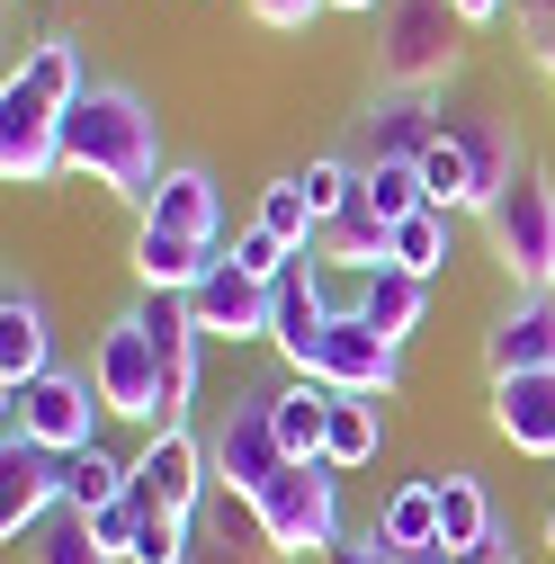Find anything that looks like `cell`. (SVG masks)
<instances>
[{
    "label": "cell",
    "instance_id": "obj_1",
    "mask_svg": "<svg viewBox=\"0 0 555 564\" xmlns=\"http://www.w3.org/2000/svg\"><path fill=\"white\" fill-rule=\"evenodd\" d=\"M63 171H90L99 188H117L126 206H153L162 188V134L153 108L126 82H90L73 108H63Z\"/></svg>",
    "mask_w": 555,
    "mask_h": 564
},
{
    "label": "cell",
    "instance_id": "obj_2",
    "mask_svg": "<svg viewBox=\"0 0 555 564\" xmlns=\"http://www.w3.org/2000/svg\"><path fill=\"white\" fill-rule=\"evenodd\" d=\"M251 520H260V538L278 546V555H331L340 538V466H278L269 475V492L251 502Z\"/></svg>",
    "mask_w": 555,
    "mask_h": 564
},
{
    "label": "cell",
    "instance_id": "obj_3",
    "mask_svg": "<svg viewBox=\"0 0 555 564\" xmlns=\"http://www.w3.org/2000/svg\"><path fill=\"white\" fill-rule=\"evenodd\" d=\"M483 234H493V260L511 269L520 296H555V180H546L537 162L493 197Z\"/></svg>",
    "mask_w": 555,
    "mask_h": 564
},
{
    "label": "cell",
    "instance_id": "obj_4",
    "mask_svg": "<svg viewBox=\"0 0 555 564\" xmlns=\"http://www.w3.org/2000/svg\"><path fill=\"white\" fill-rule=\"evenodd\" d=\"M99 386L90 377H63V368H45L36 386H19V394H0V440H36V448H54V457H81V448H99Z\"/></svg>",
    "mask_w": 555,
    "mask_h": 564
},
{
    "label": "cell",
    "instance_id": "obj_5",
    "mask_svg": "<svg viewBox=\"0 0 555 564\" xmlns=\"http://www.w3.org/2000/svg\"><path fill=\"white\" fill-rule=\"evenodd\" d=\"M457 36H466L457 0H394L385 28H377V73L394 90H431V82L457 73Z\"/></svg>",
    "mask_w": 555,
    "mask_h": 564
},
{
    "label": "cell",
    "instance_id": "obj_6",
    "mask_svg": "<svg viewBox=\"0 0 555 564\" xmlns=\"http://www.w3.org/2000/svg\"><path fill=\"white\" fill-rule=\"evenodd\" d=\"M90 386H99V403H108L117 421H144V431H162V349H153V332L134 323V314H117V323L99 332V349H90Z\"/></svg>",
    "mask_w": 555,
    "mask_h": 564
},
{
    "label": "cell",
    "instance_id": "obj_7",
    "mask_svg": "<svg viewBox=\"0 0 555 564\" xmlns=\"http://www.w3.org/2000/svg\"><path fill=\"white\" fill-rule=\"evenodd\" d=\"M206 466H216V484L233 492V511H251L260 492H269V475L287 466V448H278V421H269V394H242V403L225 412V431L206 440Z\"/></svg>",
    "mask_w": 555,
    "mask_h": 564
},
{
    "label": "cell",
    "instance_id": "obj_8",
    "mask_svg": "<svg viewBox=\"0 0 555 564\" xmlns=\"http://www.w3.org/2000/svg\"><path fill=\"white\" fill-rule=\"evenodd\" d=\"M305 377H323L331 394H368V403H385L394 386H403V349L385 340V332H368L350 305L331 314V332H323V349H314V368Z\"/></svg>",
    "mask_w": 555,
    "mask_h": 564
},
{
    "label": "cell",
    "instance_id": "obj_9",
    "mask_svg": "<svg viewBox=\"0 0 555 564\" xmlns=\"http://www.w3.org/2000/svg\"><path fill=\"white\" fill-rule=\"evenodd\" d=\"M126 466H134V502H144L153 520H197V492H206V475H216V466H206V448L188 440V421L153 431Z\"/></svg>",
    "mask_w": 555,
    "mask_h": 564
},
{
    "label": "cell",
    "instance_id": "obj_10",
    "mask_svg": "<svg viewBox=\"0 0 555 564\" xmlns=\"http://www.w3.org/2000/svg\"><path fill=\"white\" fill-rule=\"evenodd\" d=\"M314 260H323V251H296L287 269L269 278V340H278V359H287V377L314 368V349H323V332H331V314H340V305L323 296Z\"/></svg>",
    "mask_w": 555,
    "mask_h": 564
},
{
    "label": "cell",
    "instance_id": "obj_11",
    "mask_svg": "<svg viewBox=\"0 0 555 564\" xmlns=\"http://www.w3.org/2000/svg\"><path fill=\"white\" fill-rule=\"evenodd\" d=\"M63 171V108L36 99L28 82L0 90V180L10 188H45Z\"/></svg>",
    "mask_w": 555,
    "mask_h": 564
},
{
    "label": "cell",
    "instance_id": "obj_12",
    "mask_svg": "<svg viewBox=\"0 0 555 564\" xmlns=\"http://www.w3.org/2000/svg\"><path fill=\"white\" fill-rule=\"evenodd\" d=\"M63 511V457L36 440H0V538H36Z\"/></svg>",
    "mask_w": 555,
    "mask_h": 564
},
{
    "label": "cell",
    "instance_id": "obj_13",
    "mask_svg": "<svg viewBox=\"0 0 555 564\" xmlns=\"http://www.w3.org/2000/svg\"><path fill=\"white\" fill-rule=\"evenodd\" d=\"M188 314L206 323V340H269V278H251L233 251H216V269L188 288Z\"/></svg>",
    "mask_w": 555,
    "mask_h": 564
},
{
    "label": "cell",
    "instance_id": "obj_14",
    "mask_svg": "<svg viewBox=\"0 0 555 564\" xmlns=\"http://www.w3.org/2000/svg\"><path fill=\"white\" fill-rule=\"evenodd\" d=\"M144 225H153V234H179V242H206V251H225V197H216V180H206L197 162H179V171H162V188H153V206H144Z\"/></svg>",
    "mask_w": 555,
    "mask_h": 564
},
{
    "label": "cell",
    "instance_id": "obj_15",
    "mask_svg": "<svg viewBox=\"0 0 555 564\" xmlns=\"http://www.w3.org/2000/svg\"><path fill=\"white\" fill-rule=\"evenodd\" d=\"M439 134H448V144L475 162V188H483V216H493V197L529 171V153H520V134L502 126V117H483V108H448L439 117Z\"/></svg>",
    "mask_w": 555,
    "mask_h": 564
},
{
    "label": "cell",
    "instance_id": "obj_16",
    "mask_svg": "<svg viewBox=\"0 0 555 564\" xmlns=\"http://www.w3.org/2000/svg\"><path fill=\"white\" fill-rule=\"evenodd\" d=\"M493 431H502L520 457H546V466H555V368H537V377H493Z\"/></svg>",
    "mask_w": 555,
    "mask_h": 564
},
{
    "label": "cell",
    "instance_id": "obj_17",
    "mask_svg": "<svg viewBox=\"0 0 555 564\" xmlns=\"http://www.w3.org/2000/svg\"><path fill=\"white\" fill-rule=\"evenodd\" d=\"M483 368H493V377H537V368H555V296H520L493 332H483Z\"/></svg>",
    "mask_w": 555,
    "mask_h": 564
},
{
    "label": "cell",
    "instance_id": "obj_18",
    "mask_svg": "<svg viewBox=\"0 0 555 564\" xmlns=\"http://www.w3.org/2000/svg\"><path fill=\"white\" fill-rule=\"evenodd\" d=\"M350 314L403 349L412 332H422V314H431V278H412V269H394V260H385V269H368L359 288H350Z\"/></svg>",
    "mask_w": 555,
    "mask_h": 564
},
{
    "label": "cell",
    "instance_id": "obj_19",
    "mask_svg": "<svg viewBox=\"0 0 555 564\" xmlns=\"http://www.w3.org/2000/svg\"><path fill=\"white\" fill-rule=\"evenodd\" d=\"M439 117L448 108H431L422 90H385L377 108H368V162H422L431 144H439ZM359 162V171H368Z\"/></svg>",
    "mask_w": 555,
    "mask_h": 564
},
{
    "label": "cell",
    "instance_id": "obj_20",
    "mask_svg": "<svg viewBox=\"0 0 555 564\" xmlns=\"http://www.w3.org/2000/svg\"><path fill=\"white\" fill-rule=\"evenodd\" d=\"M45 368H54V332H45V305H36L28 288H10V296H0V394L36 386Z\"/></svg>",
    "mask_w": 555,
    "mask_h": 564
},
{
    "label": "cell",
    "instance_id": "obj_21",
    "mask_svg": "<svg viewBox=\"0 0 555 564\" xmlns=\"http://www.w3.org/2000/svg\"><path fill=\"white\" fill-rule=\"evenodd\" d=\"M331 386L323 377H287L269 394V421H278V448H287V466H314L323 457V431H331Z\"/></svg>",
    "mask_w": 555,
    "mask_h": 564
},
{
    "label": "cell",
    "instance_id": "obj_22",
    "mask_svg": "<svg viewBox=\"0 0 555 564\" xmlns=\"http://www.w3.org/2000/svg\"><path fill=\"white\" fill-rule=\"evenodd\" d=\"M314 251H323V260H340L350 278H368V269H385V260H394V225L377 216V197L359 188V197L323 225V242H314Z\"/></svg>",
    "mask_w": 555,
    "mask_h": 564
},
{
    "label": "cell",
    "instance_id": "obj_23",
    "mask_svg": "<svg viewBox=\"0 0 555 564\" xmlns=\"http://www.w3.org/2000/svg\"><path fill=\"white\" fill-rule=\"evenodd\" d=\"M493 529H502V520H493V502H483V475L448 466V475H439V564L475 555V546L493 538Z\"/></svg>",
    "mask_w": 555,
    "mask_h": 564
},
{
    "label": "cell",
    "instance_id": "obj_24",
    "mask_svg": "<svg viewBox=\"0 0 555 564\" xmlns=\"http://www.w3.org/2000/svg\"><path fill=\"white\" fill-rule=\"evenodd\" d=\"M206 269H216V251H206V242H179V234H153V225H134V278H144L153 296H188Z\"/></svg>",
    "mask_w": 555,
    "mask_h": 564
},
{
    "label": "cell",
    "instance_id": "obj_25",
    "mask_svg": "<svg viewBox=\"0 0 555 564\" xmlns=\"http://www.w3.org/2000/svg\"><path fill=\"white\" fill-rule=\"evenodd\" d=\"M377 529H385L403 555H431V564H439V475L394 484V492H385V511H377Z\"/></svg>",
    "mask_w": 555,
    "mask_h": 564
},
{
    "label": "cell",
    "instance_id": "obj_26",
    "mask_svg": "<svg viewBox=\"0 0 555 564\" xmlns=\"http://www.w3.org/2000/svg\"><path fill=\"white\" fill-rule=\"evenodd\" d=\"M377 448H385V412L368 394H340L331 403V431H323V466L359 475V466H377Z\"/></svg>",
    "mask_w": 555,
    "mask_h": 564
},
{
    "label": "cell",
    "instance_id": "obj_27",
    "mask_svg": "<svg viewBox=\"0 0 555 564\" xmlns=\"http://www.w3.org/2000/svg\"><path fill=\"white\" fill-rule=\"evenodd\" d=\"M10 82H28V90H36V99H54V108H73V99L90 90V73H81V45H73V36H45V45H28V63H19Z\"/></svg>",
    "mask_w": 555,
    "mask_h": 564
},
{
    "label": "cell",
    "instance_id": "obj_28",
    "mask_svg": "<svg viewBox=\"0 0 555 564\" xmlns=\"http://www.w3.org/2000/svg\"><path fill=\"white\" fill-rule=\"evenodd\" d=\"M134 492V466H117L108 448H81V457H63V511H108Z\"/></svg>",
    "mask_w": 555,
    "mask_h": 564
},
{
    "label": "cell",
    "instance_id": "obj_29",
    "mask_svg": "<svg viewBox=\"0 0 555 564\" xmlns=\"http://www.w3.org/2000/svg\"><path fill=\"white\" fill-rule=\"evenodd\" d=\"M188 564H278V546L260 538V520H251V511H225V520H197Z\"/></svg>",
    "mask_w": 555,
    "mask_h": 564
},
{
    "label": "cell",
    "instance_id": "obj_30",
    "mask_svg": "<svg viewBox=\"0 0 555 564\" xmlns=\"http://www.w3.org/2000/svg\"><path fill=\"white\" fill-rule=\"evenodd\" d=\"M251 225H260V234H278L287 251H314V242H323V225H314V206H305V180H296V171L260 188V216H251Z\"/></svg>",
    "mask_w": 555,
    "mask_h": 564
},
{
    "label": "cell",
    "instance_id": "obj_31",
    "mask_svg": "<svg viewBox=\"0 0 555 564\" xmlns=\"http://www.w3.org/2000/svg\"><path fill=\"white\" fill-rule=\"evenodd\" d=\"M28 564H117V555L90 538V520H81V511H54V520L28 538Z\"/></svg>",
    "mask_w": 555,
    "mask_h": 564
},
{
    "label": "cell",
    "instance_id": "obj_32",
    "mask_svg": "<svg viewBox=\"0 0 555 564\" xmlns=\"http://www.w3.org/2000/svg\"><path fill=\"white\" fill-rule=\"evenodd\" d=\"M359 188L377 197V216H385V225H403V216H422V206H431L422 162H368V171H359Z\"/></svg>",
    "mask_w": 555,
    "mask_h": 564
},
{
    "label": "cell",
    "instance_id": "obj_33",
    "mask_svg": "<svg viewBox=\"0 0 555 564\" xmlns=\"http://www.w3.org/2000/svg\"><path fill=\"white\" fill-rule=\"evenodd\" d=\"M439 260H448V216H439V206H422V216H403V225H394V269L439 278Z\"/></svg>",
    "mask_w": 555,
    "mask_h": 564
},
{
    "label": "cell",
    "instance_id": "obj_34",
    "mask_svg": "<svg viewBox=\"0 0 555 564\" xmlns=\"http://www.w3.org/2000/svg\"><path fill=\"white\" fill-rule=\"evenodd\" d=\"M296 180H305V206H314V225H331L340 206L359 197V162H305Z\"/></svg>",
    "mask_w": 555,
    "mask_h": 564
},
{
    "label": "cell",
    "instance_id": "obj_35",
    "mask_svg": "<svg viewBox=\"0 0 555 564\" xmlns=\"http://www.w3.org/2000/svg\"><path fill=\"white\" fill-rule=\"evenodd\" d=\"M81 520H90V538H99L117 564H134V546H144V520H153V511L126 492V502H108V511H81Z\"/></svg>",
    "mask_w": 555,
    "mask_h": 564
},
{
    "label": "cell",
    "instance_id": "obj_36",
    "mask_svg": "<svg viewBox=\"0 0 555 564\" xmlns=\"http://www.w3.org/2000/svg\"><path fill=\"white\" fill-rule=\"evenodd\" d=\"M225 251H233V260H242L251 278H278V269H287V260H296L287 242H278V234H260V225H242V234H233Z\"/></svg>",
    "mask_w": 555,
    "mask_h": 564
},
{
    "label": "cell",
    "instance_id": "obj_37",
    "mask_svg": "<svg viewBox=\"0 0 555 564\" xmlns=\"http://www.w3.org/2000/svg\"><path fill=\"white\" fill-rule=\"evenodd\" d=\"M323 564H431V555H403V546H394L385 529H368V538H340V546H331Z\"/></svg>",
    "mask_w": 555,
    "mask_h": 564
},
{
    "label": "cell",
    "instance_id": "obj_38",
    "mask_svg": "<svg viewBox=\"0 0 555 564\" xmlns=\"http://www.w3.org/2000/svg\"><path fill=\"white\" fill-rule=\"evenodd\" d=\"M242 10L260 19V28H278V36H296V28H314L331 0H242Z\"/></svg>",
    "mask_w": 555,
    "mask_h": 564
},
{
    "label": "cell",
    "instance_id": "obj_39",
    "mask_svg": "<svg viewBox=\"0 0 555 564\" xmlns=\"http://www.w3.org/2000/svg\"><path fill=\"white\" fill-rule=\"evenodd\" d=\"M502 10H511V0H457V19H466V28H493Z\"/></svg>",
    "mask_w": 555,
    "mask_h": 564
},
{
    "label": "cell",
    "instance_id": "obj_40",
    "mask_svg": "<svg viewBox=\"0 0 555 564\" xmlns=\"http://www.w3.org/2000/svg\"><path fill=\"white\" fill-rule=\"evenodd\" d=\"M457 564H511V538H502V529H493V538H483V546H475V555H457Z\"/></svg>",
    "mask_w": 555,
    "mask_h": 564
},
{
    "label": "cell",
    "instance_id": "obj_41",
    "mask_svg": "<svg viewBox=\"0 0 555 564\" xmlns=\"http://www.w3.org/2000/svg\"><path fill=\"white\" fill-rule=\"evenodd\" d=\"M520 19H537V36H555V0H520Z\"/></svg>",
    "mask_w": 555,
    "mask_h": 564
},
{
    "label": "cell",
    "instance_id": "obj_42",
    "mask_svg": "<svg viewBox=\"0 0 555 564\" xmlns=\"http://www.w3.org/2000/svg\"><path fill=\"white\" fill-rule=\"evenodd\" d=\"M331 10H350V19H377V10H394V0H331Z\"/></svg>",
    "mask_w": 555,
    "mask_h": 564
},
{
    "label": "cell",
    "instance_id": "obj_43",
    "mask_svg": "<svg viewBox=\"0 0 555 564\" xmlns=\"http://www.w3.org/2000/svg\"><path fill=\"white\" fill-rule=\"evenodd\" d=\"M537 73H546V90H555V36H546V45H537Z\"/></svg>",
    "mask_w": 555,
    "mask_h": 564
},
{
    "label": "cell",
    "instance_id": "obj_44",
    "mask_svg": "<svg viewBox=\"0 0 555 564\" xmlns=\"http://www.w3.org/2000/svg\"><path fill=\"white\" fill-rule=\"evenodd\" d=\"M546 555H555V492H546Z\"/></svg>",
    "mask_w": 555,
    "mask_h": 564
},
{
    "label": "cell",
    "instance_id": "obj_45",
    "mask_svg": "<svg viewBox=\"0 0 555 564\" xmlns=\"http://www.w3.org/2000/svg\"><path fill=\"white\" fill-rule=\"evenodd\" d=\"M10 10H19V0H10Z\"/></svg>",
    "mask_w": 555,
    "mask_h": 564
}]
</instances>
